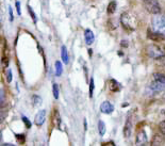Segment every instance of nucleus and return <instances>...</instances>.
Wrapping results in <instances>:
<instances>
[{
	"label": "nucleus",
	"instance_id": "obj_24",
	"mask_svg": "<svg viewBox=\"0 0 165 146\" xmlns=\"http://www.w3.org/2000/svg\"><path fill=\"white\" fill-rule=\"evenodd\" d=\"M159 129L163 134H165V120H163V122H161L159 124Z\"/></svg>",
	"mask_w": 165,
	"mask_h": 146
},
{
	"label": "nucleus",
	"instance_id": "obj_9",
	"mask_svg": "<svg viewBox=\"0 0 165 146\" xmlns=\"http://www.w3.org/2000/svg\"><path fill=\"white\" fill-rule=\"evenodd\" d=\"M146 142H147L146 132H145L144 130H142V131L139 132V134H137V137H136V145H145Z\"/></svg>",
	"mask_w": 165,
	"mask_h": 146
},
{
	"label": "nucleus",
	"instance_id": "obj_2",
	"mask_svg": "<svg viewBox=\"0 0 165 146\" xmlns=\"http://www.w3.org/2000/svg\"><path fill=\"white\" fill-rule=\"evenodd\" d=\"M147 54L152 59H161L165 56V50L159 45H150L147 47Z\"/></svg>",
	"mask_w": 165,
	"mask_h": 146
},
{
	"label": "nucleus",
	"instance_id": "obj_25",
	"mask_svg": "<svg viewBox=\"0 0 165 146\" xmlns=\"http://www.w3.org/2000/svg\"><path fill=\"white\" fill-rule=\"evenodd\" d=\"M21 137H19V134H16V139L17 141H18V143H21V144H22V143L25 142V134H21Z\"/></svg>",
	"mask_w": 165,
	"mask_h": 146
},
{
	"label": "nucleus",
	"instance_id": "obj_17",
	"mask_svg": "<svg viewBox=\"0 0 165 146\" xmlns=\"http://www.w3.org/2000/svg\"><path fill=\"white\" fill-rule=\"evenodd\" d=\"M154 80H157V81L161 82V83L165 84V75L163 74H154Z\"/></svg>",
	"mask_w": 165,
	"mask_h": 146
},
{
	"label": "nucleus",
	"instance_id": "obj_13",
	"mask_svg": "<svg viewBox=\"0 0 165 146\" xmlns=\"http://www.w3.org/2000/svg\"><path fill=\"white\" fill-rule=\"evenodd\" d=\"M61 57H62V61H63L65 64H67V63H68V54H67V49L65 46H62Z\"/></svg>",
	"mask_w": 165,
	"mask_h": 146
},
{
	"label": "nucleus",
	"instance_id": "obj_10",
	"mask_svg": "<svg viewBox=\"0 0 165 146\" xmlns=\"http://www.w3.org/2000/svg\"><path fill=\"white\" fill-rule=\"evenodd\" d=\"M84 36H85V43L87 45H92L94 43L95 36H94V33L92 30L86 29L85 32H84Z\"/></svg>",
	"mask_w": 165,
	"mask_h": 146
},
{
	"label": "nucleus",
	"instance_id": "obj_27",
	"mask_svg": "<svg viewBox=\"0 0 165 146\" xmlns=\"http://www.w3.org/2000/svg\"><path fill=\"white\" fill-rule=\"evenodd\" d=\"M9 13H10V21H13V19H14V16H13V10H12V7H9Z\"/></svg>",
	"mask_w": 165,
	"mask_h": 146
},
{
	"label": "nucleus",
	"instance_id": "obj_28",
	"mask_svg": "<svg viewBox=\"0 0 165 146\" xmlns=\"http://www.w3.org/2000/svg\"><path fill=\"white\" fill-rule=\"evenodd\" d=\"M16 10H17V14L21 15V3H19V1H16Z\"/></svg>",
	"mask_w": 165,
	"mask_h": 146
},
{
	"label": "nucleus",
	"instance_id": "obj_5",
	"mask_svg": "<svg viewBox=\"0 0 165 146\" xmlns=\"http://www.w3.org/2000/svg\"><path fill=\"white\" fill-rule=\"evenodd\" d=\"M147 36H148V39H150L151 41H154V42H161L164 40V35L159 33V32L157 31H152V30L148 29L147 30Z\"/></svg>",
	"mask_w": 165,
	"mask_h": 146
},
{
	"label": "nucleus",
	"instance_id": "obj_14",
	"mask_svg": "<svg viewBox=\"0 0 165 146\" xmlns=\"http://www.w3.org/2000/svg\"><path fill=\"white\" fill-rule=\"evenodd\" d=\"M108 13L109 14H114L115 13V11H116V2L115 1H111L109 3V6H108Z\"/></svg>",
	"mask_w": 165,
	"mask_h": 146
},
{
	"label": "nucleus",
	"instance_id": "obj_19",
	"mask_svg": "<svg viewBox=\"0 0 165 146\" xmlns=\"http://www.w3.org/2000/svg\"><path fill=\"white\" fill-rule=\"evenodd\" d=\"M94 79L91 78V81H89V97H93V92H94Z\"/></svg>",
	"mask_w": 165,
	"mask_h": 146
},
{
	"label": "nucleus",
	"instance_id": "obj_20",
	"mask_svg": "<svg viewBox=\"0 0 165 146\" xmlns=\"http://www.w3.org/2000/svg\"><path fill=\"white\" fill-rule=\"evenodd\" d=\"M28 11H29L30 15H31L32 19H33V21L36 24V21H37V19H36V15H35V13H34V12H33V10L31 9V7H30V6H28Z\"/></svg>",
	"mask_w": 165,
	"mask_h": 146
},
{
	"label": "nucleus",
	"instance_id": "obj_23",
	"mask_svg": "<svg viewBox=\"0 0 165 146\" xmlns=\"http://www.w3.org/2000/svg\"><path fill=\"white\" fill-rule=\"evenodd\" d=\"M6 76H7V81L10 83V82L12 81V70L11 69H7V75H6Z\"/></svg>",
	"mask_w": 165,
	"mask_h": 146
},
{
	"label": "nucleus",
	"instance_id": "obj_3",
	"mask_svg": "<svg viewBox=\"0 0 165 146\" xmlns=\"http://www.w3.org/2000/svg\"><path fill=\"white\" fill-rule=\"evenodd\" d=\"M154 30L165 35V16H154L152 18Z\"/></svg>",
	"mask_w": 165,
	"mask_h": 146
},
{
	"label": "nucleus",
	"instance_id": "obj_7",
	"mask_svg": "<svg viewBox=\"0 0 165 146\" xmlns=\"http://www.w3.org/2000/svg\"><path fill=\"white\" fill-rule=\"evenodd\" d=\"M100 110L104 114H110V113H112L114 111V106L110 101H103L100 106Z\"/></svg>",
	"mask_w": 165,
	"mask_h": 146
},
{
	"label": "nucleus",
	"instance_id": "obj_12",
	"mask_svg": "<svg viewBox=\"0 0 165 146\" xmlns=\"http://www.w3.org/2000/svg\"><path fill=\"white\" fill-rule=\"evenodd\" d=\"M109 87H110V90H111L112 92H119V91H121V84H119L118 82H117L116 80H114V79L110 80Z\"/></svg>",
	"mask_w": 165,
	"mask_h": 146
},
{
	"label": "nucleus",
	"instance_id": "obj_1",
	"mask_svg": "<svg viewBox=\"0 0 165 146\" xmlns=\"http://www.w3.org/2000/svg\"><path fill=\"white\" fill-rule=\"evenodd\" d=\"M121 25L124 26V28H126L127 30H130V31H133L135 30L136 26H137V21L134 15H132L131 13H124L121 17Z\"/></svg>",
	"mask_w": 165,
	"mask_h": 146
},
{
	"label": "nucleus",
	"instance_id": "obj_6",
	"mask_svg": "<svg viewBox=\"0 0 165 146\" xmlns=\"http://www.w3.org/2000/svg\"><path fill=\"white\" fill-rule=\"evenodd\" d=\"M45 120H46V111L45 110H41V111L37 112V114L35 115V125L36 126H42L45 123Z\"/></svg>",
	"mask_w": 165,
	"mask_h": 146
},
{
	"label": "nucleus",
	"instance_id": "obj_21",
	"mask_svg": "<svg viewBox=\"0 0 165 146\" xmlns=\"http://www.w3.org/2000/svg\"><path fill=\"white\" fill-rule=\"evenodd\" d=\"M54 118H56V126L57 127H59L60 123H61V120H60V115H59V112L57 111H54Z\"/></svg>",
	"mask_w": 165,
	"mask_h": 146
},
{
	"label": "nucleus",
	"instance_id": "obj_11",
	"mask_svg": "<svg viewBox=\"0 0 165 146\" xmlns=\"http://www.w3.org/2000/svg\"><path fill=\"white\" fill-rule=\"evenodd\" d=\"M131 132H132V124H131V120H130V118H128L126 122V124H125V127H124V135L125 138H129L130 135H131Z\"/></svg>",
	"mask_w": 165,
	"mask_h": 146
},
{
	"label": "nucleus",
	"instance_id": "obj_4",
	"mask_svg": "<svg viewBox=\"0 0 165 146\" xmlns=\"http://www.w3.org/2000/svg\"><path fill=\"white\" fill-rule=\"evenodd\" d=\"M144 4L149 13L154 15L161 13V6H160L158 0H144Z\"/></svg>",
	"mask_w": 165,
	"mask_h": 146
},
{
	"label": "nucleus",
	"instance_id": "obj_29",
	"mask_svg": "<svg viewBox=\"0 0 165 146\" xmlns=\"http://www.w3.org/2000/svg\"><path fill=\"white\" fill-rule=\"evenodd\" d=\"M1 140H2V132H1V130H0V142H1Z\"/></svg>",
	"mask_w": 165,
	"mask_h": 146
},
{
	"label": "nucleus",
	"instance_id": "obj_22",
	"mask_svg": "<svg viewBox=\"0 0 165 146\" xmlns=\"http://www.w3.org/2000/svg\"><path fill=\"white\" fill-rule=\"evenodd\" d=\"M21 120H22V122L25 123V125H26L27 128H31V122H30L28 118H27L26 116H22Z\"/></svg>",
	"mask_w": 165,
	"mask_h": 146
},
{
	"label": "nucleus",
	"instance_id": "obj_15",
	"mask_svg": "<svg viewBox=\"0 0 165 146\" xmlns=\"http://www.w3.org/2000/svg\"><path fill=\"white\" fill-rule=\"evenodd\" d=\"M98 131L100 135H103L106 133V124L102 120H99L98 122Z\"/></svg>",
	"mask_w": 165,
	"mask_h": 146
},
{
	"label": "nucleus",
	"instance_id": "obj_16",
	"mask_svg": "<svg viewBox=\"0 0 165 146\" xmlns=\"http://www.w3.org/2000/svg\"><path fill=\"white\" fill-rule=\"evenodd\" d=\"M62 72H63V66H62V63L60 61L56 62V75L57 77L61 76Z\"/></svg>",
	"mask_w": 165,
	"mask_h": 146
},
{
	"label": "nucleus",
	"instance_id": "obj_18",
	"mask_svg": "<svg viewBox=\"0 0 165 146\" xmlns=\"http://www.w3.org/2000/svg\"><path fill=\"white\" fill-rule=\"evenodd\" d=\"M52 91H53V97L56 98V99H57V98H59V85L57 83H53Z\"/></svg>",
	"mask_w": 165,
	"mask_h": 146
},
{
	"label": "nucleus",
	"instance_id": "obj_8",
	"mask_svg": "<svg viewBox=\"0 0 165 146\" xmlns=\"http://www.w3.org/2000/svg\"><path fill=\"white\" fill-rule=\"evenodd\" d=\"M149 89L152 90L154 92H160V91H165V84L161 83V82L154 80V82L149 85Z\"/></svg>",
	"mask_w": 165,
	"mask_h": 146
},
{
	"label": "nucleus",
	"instance_id": "obj_26",
	"mask_svg": "<svg viewBox=\"0 0 165 146\" xmlns=\"http://www.w3.org/2000/svg\"><path fill=\"white\" fill-rule=\"evenodd\" d=\"M33 99H35L34 105H41L42 104V98L39 96H33Z\"/></svg>",
	"mask_w": 165,
	"mask_h": 146
}]
</instances>
